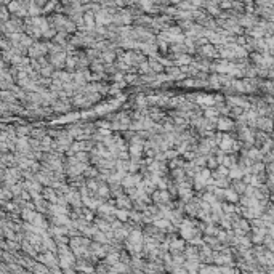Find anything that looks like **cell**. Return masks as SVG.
<instances>
[{"label": "cell", "mask_w": 274, "mask_h": 274, "mask_svg": "<svg viewBox=\"0 0 274 274\" xmlns=\"http://www.w3.org/2000/svg\"><path fill=\"white\" fill-rule=\"evenodd\" d=\"M111 21H112V16H111L109 11L103 10V11H98V13H96V23H98V24H101V23H103V24H108V23H111Z\"/></svg>", "instance_id": "1"}, {"label": "cell", "mask_w": 274, "mask_h": 274, "mask_svg": "<svg viewBox=\"0 0 274 274\" xmlns=\"http://www.w3.org/2000/svg\"><path fill=\"white\" fill-rule=\"evenodd\" d=\"M108 192H109L108 188H100V189H98V194H100L101 197H106V196H108Z\"/></svg>", "instance_id": "14"}, {"label": "cell", "mask_w": 274, "mask_h": 274, "mask_svg": "<svg viewBox=\"0 0 274 274\" xmlns=\"http://www.w3.org/2000/svg\"><path fill=\"white\" fill-rule=\"evenodd\" d=\"M232 144H234V143H232V140L229 136H223V138H221V141H220L221 149H224V151H229L232 148Z\"/></svg>", "instance_id": "2"}, {"label": "cell", "mask_w": 274, "mask_h": 274, "mask_svg": "<svg viewBox=\"0 0 274 274\" xmlns=\"http://www.w3.org/2000/svg\"><path fill=\"white\" fill-rule=\"evenodd\" d=\"M18 148L23 151V152H26L27 149H29V143H27V140H24V138H21V140L18 141Z\"/></svg>", "instance_id": "6"}, {"label": "cell", "mask_w": 274, "mask_h": 274, "mask_svg": "<svg viewBox=\"0 0 274 274\" xmlns=\"http://www.w3.org/2000/svg\"><path fill=\"white\" fill-rule=\"evenodd\" d=\"M45 53V47L43 45H34L32 48H31V56H42V55Z\"/></svg>", "instance_id": "3"}, {"label": "cell", "mask_w": 274, "mask_h": 274, "mask_svg": "<svg viewBox=\"0 0 274 274\" xmlns=\"http://www.w3.org/2000/svg\"><path fill=\"white\" fill-rule=\"evenodd\" d=\"M189 61H191V58H189V56H184V55H181V56L180 58H178V64H183V63H189Z\"/></svg>", "instance_id": "12"}, {"label": "cell", "mask_w": 274, "mask_h": 274, "mask_svg": "<svg viewBox=\"0 0 274 274\" xmlns=\"http://www.w3.org/2000/svg\"><path fill=\"white\" fill-rule=\"evenodd\" d=\"M152 197H154V200H156V202H167V200H168V194H167V191H157Z\"/></svg>", "instance_id": "4"}, {"label": "cell", "mask_w": 274, "mask_h": 274, "mask_svg": "<svg viewBox=\"0 0 274 274\" xmlns=\"http://www.w3.org/2000/svg\"><path fill=\"white\" fill-rule=\"evenodd\" d=\"M119 216H122V220H125L124 216H127V213L125 212H119Z\"/></svg>", "instance_id": "17"}, {"label": "cell", "mask_w": 274, "mask_h": 274, "mask_svg": "<svg viewBox=\"0 0 274 274\" xmlns=\"http://www.w3.org/2000/svg\"><path fill=\"white\" fill-rule=\"evenodd\" d=\"M151 69H156V71H162V66L160 64H159V63L157 61H151Z\"/></svg>", "instance_id": "13"}, {"label": "cell", "mask_w": 274, "mask_h": 274, "mask_svg": "<svg viewBox=\"0 0 274 274\" xmlns=\"http://www.w3.org/2000/svg\"><path fill=\"white\" fill-rule=\"evenodd\" d=\"M231 127H232V122L228 120V119H220V120H218V128L220 130H228V128H231Z\"/></svg>", "instance_id": "5"}, {"label": "cell", "mask_w": 274, "mask_h": 274, "mask_svg": "<svg viewBox=\"0 0 274 274\" xmlns=\"http://www.w3.org/2000/svg\"><path fill=\"white\" fill-rule=\"evenodd\" d=\"M202 53L205 55V56H213V47L212 45H207V47H202Z\"/></svg>", "instance_id": "8"}, {"label": "cell", "mask_w": 274, "mask_h": 274, "mask_svg": "<svg viewBox=\"0 0 274 274\" xmlns=\"http://www.w3.org/2000/svg\"><path fill=\"white\" fill-rule=\"evenodd\" d=\"M117 204L122 205V207H127V205L130 207V199H127L125 196H120V197H117Z\"/></svg>", "instance_id": "7"}, {"label": "cell", "mask_w": 274, "mask_h": 274, "mask_svg": "<svg viewBox=\"0 0 274 274\" xmlns=\"http://www.w3.org/2000/svg\"><path fill=\"white\" fill-rule=\"evenodd\" d=\"M27 132H29V128H27V127H21V128H19V135H24V133H27Z\"/></svg>", "instance_id": "16"}, {"label": "cell", "mask_w": 274, "mask_h": 274, "mask_svg": "<svg viewBox=\"0 0 274 274\" xmlns=\"http://www.w3.org/2000/svg\"><path fill=\"white\" fill-rule=\"evenodd\" d=\"M224 197L228 200H231V202L237 200V196H236V192H234V191H224Z\"/></svg>", "instance_id": "9"}, {"label": "cell", "mask_w": 274, "mask_h": 274, "mask_svg": "<svg viewBox=\"0 0 274 274\" xmlns=\"http://www.w3.org/2000/svg\"><path fill=\"white\" fill-rule=\"evenodd\" d=\"M45 199L56 200V196H55V191H53V189H47V191H45Z\"/></svg>", "instance_id": "10"}, {"label": "cell", "mask_w": 274, "mask_h": 274, "mask_svg": "<svg viewBox=\"0 0 274 274\" xmlns=\"http://www.w3.org/2000/svg\"><path fill=\"white\" fill-rule=\"evenodd\" d=\"M229 175H231L232 178H240L242 172H240V170H237V168H232V172H229Z\"/></svg>", "instance_id": "11"}, {"label": "cell", "mask_w": 274, "mask_h": 274, "mask_svg": "<svg viewBox=\"0 0 274 274\" xmlns=\"http://www.w3.org/2000/svg\"><path fill=\"white\" fill-rule=\"evenodd\" d=\"M136 103H138V106H141V108H144V106H146V98H143V96H138V98H136Z\"/></svg>", "instance_id": "15"}]
</instances>
